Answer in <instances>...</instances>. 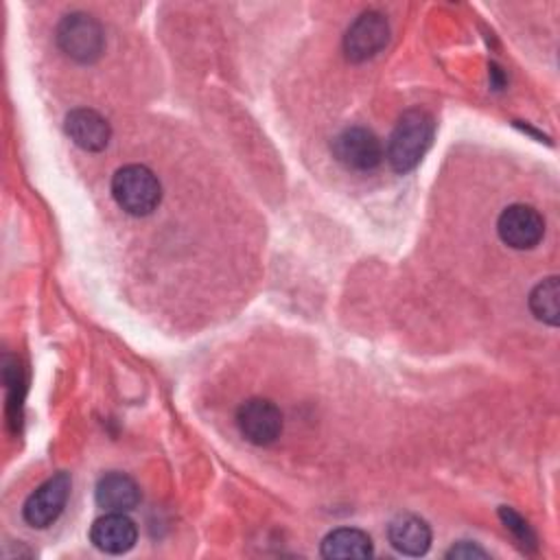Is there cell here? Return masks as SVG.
<instances>
[{"instance_id":"obj_12","label":"cell","mask_w":560,"mask_h":560,"mask_svg":"<svg viewBox=\"0 0 560 560\" xmlns=\"http://www.w3.org/2000/svg\"><path fill=\"white\" fill-rule=\"evenodd\" d=\"M389 545L405 556H422L431 547V529L416 514H398L387 527Z\"/></svg>"},{"instance_id":"obj_16","label":"cell","mask_w":560,"mask_h":560,"mask_svg":"<svg viewBox=\"0 0 560 560\" xmlns=\"http://www.w3.org/2000/svg\"><path fill=\"white\" fill-rule=\"evenodd\" d=\"M446 558H488V553L481 547H477L468 540H462L446 551Z\"/></svg>"},{"instance_id":"obj_3","label":"cell","mask_w":560,"mask_h":560,"mask_svg":"<svg viewBox=\"0 0 560 560\" xmlns=\"http://www.w3.org/2000/svg\"><path fill=\"white\" fill-rule=\"evenodd\" d=\"M59 48L79 63H92L101 57L105 37L101 24L88 13H70L57 26Z\"/></svg>"},{"instance_id":"obj_5","label":"cell","mask_w":560,"mask_h":560,"mask_svg":"<svg viewBox=\"0 0 560 560\" xmlns=\"http://www.w3.org/2000/svg\"><path fill=\"white\" fill-rule=\"evenodd\" d=\"M70 475L68 472H57L50 479H46L24 503L22 516L31 527L44 529L52 525L59 514L66 508V501L70 497Z\"/></svg>"},{"instance_id":"obj_4","label":"cell","mask_w":560,"mask_h":560,"mask_svg":"<svg viewBox=\"0 0 560 560\" xmlns=\"http://www.w3.org/2000/svg\"><path fill=\"white\" fill-rule=\"evenodd\" d=\"M332 153L350 171H372L383 160V144L365 127H346L332 140Z\"/></svg>"},{"instance_id":"obj_1","label":"cell","mask_w":560,"mask_h":560,"mask_svg":"<svg viewBox=\"0 0 560 560\" xmlns=\"http://www.w3.org/2000/svg\"><path fill=\"white\" fill-rule=\"evenodd\" d=\"M435 122L424 109H407L387 142V162L396 173H409L418 166L433 140Z\"/></svg>"},{"instance_id":"obj_7","label":"cell","mask_w":560,"mask_h":560,"mask_svg":"<svg viewBox=\"0 0 560 560\" xmlns=\"http://www.w3.org/2000/svg\"><path fill=\"white\" fill-rule=\"evenodd\" d=\"M389 39V24L383 13L365 11L361 13L343 35V52L350 61L372 59L383 50Z\"/></svg>"},{"instance_id":"obj_8","label":"cell","mask_w":560,"mask_h":560,"mask_svg":"<svg viewBox=\"0 0 560 560\" xmlns=\"http://www.w3.org/2000/svg\"><path fill=\"white\" fill-rule=\"evenodd\" d=\"M497 232L505 245L514 249H532L545 234V219L532 206L512 203L499 214Z\"/></svg>"},{"instance_id":"obj_11","label":"cell","mask_w":560,"mask_h":560,"mask_svg":"<svg viewBox=\"0 0 560 560\" xmlns=\"http://www.w3.org/2000/svg\"><path fill=\"white\" fill-rule=\"evenodd\" d=\"M94 499L105 512H129L140 503V488L125 472H107L98 479Z\"/></svg>"},{"instance_id":"obj_14","label":"cell","mask_w":560,"mask_h":560,"mask_svg":"<svg viewBox=\"0 0 560 560\" xmlns=\"http://www.w3.org/2000/svg\"><path fill=\"white\" fill-rule=\"evenodd\" d=\"M558 298H560V284L556 276L538 282L529 293V308L536 315V319L549 326H558V319H560Z\"/></svg>"},{"instance_id":"obj_2","label":"cell","mask_w":560,"mask_h":560,"mask_svg":"<svg viewBox=\"0 0 560 560\" xmlns=\"http://www.w3.org/2000/svg\"><path fill=\"white\" fill-rule=\"evenodd\" d=\"M112 195L127 214L147 217L158 208L162 186L151 168L142 164H127L116 171L112 179Z\"/></svg>"},{"instance_id":"obj_10","label":"cell","mask_w":560,"mask_h":560,"mask_svg":"<svg viewBox=\"0 0 560 560\" xmlns=\"http://www.w3.org/2000/svg\"><path fill=\"white\" fill-rule=\"evenodd\" d=\"M66 133L68 138L83 151H103L109 142L112 129L109 122L94 109H72L66 116Z\"/></svg>"},{"instance_id":"obj_9","label":"cell","mask_w":560,"mask_h":560,"mask_svg":"<svg viewBox=\"0 0 560 560\" xmlns=\"http://www.w3.org/2000/svg\"><path fill=\"white\" fill-rule=\"evenodd\" d=\"M136 523L125 512H107L90 529V540L105 553H125L136 545Z\"/></svg>"},{"instance_id":"obj_6","label":"cell","mask_w":560,"mask_h":560,"mask_svg":"<svg viewBox=\"0 0 560 560\" xmlns=\"http://www.w3.org/2000/svg\"><path fill=\"white\" fill-rule=\"evenodd\" d=\"M236 427L247 442L267 446L282 433V413L267 398H249L236 411Z\"/></svg>"},{"instance_id":"obj_13","label":"cell","mask_w":560,"mask_h":560,"mask_svg":"<svg viewBox=\"0 0 560 560\" xmlns=\"http://www.w3.org/2000/svg\"><path fill=\"white\" fill-rule=\"evenodd\" d=\"M324 558H368L372 556V538L354 527H339L322 540Z\"/></svg>"},{"instance_id":"obj_15","label":"cell","mask_w":560,"mask_h":560,"mask_svg":"<svg viewBox=\"0 0 560 560\" xmlns=\"http://www.w3.org/2000/svg\"><path fill=\"white\" fill-rule=\"evenodd\" d=\"M499 514H501V518H503V523H505V529H510V532L518 538V542H521L523 547H534V545H536V536H534V532L529 529L527 521H523L514 510L501 508Z\"/></svg>"}]
</instances>
